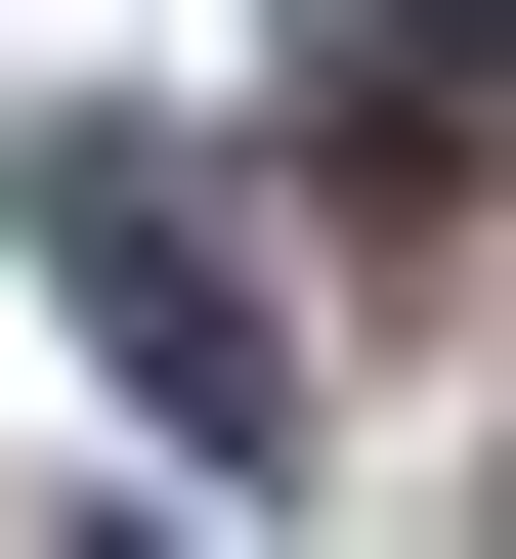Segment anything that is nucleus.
Instances as JSON below:
<instances>
[{
  "label": "nucleus",
  "mask_w": 516,
  "mask_h": 559,
  "mask_svg": "<svg viewBox=\"0 0 516 559\" xmlns=\"http://www.w3.org/2000/svg\"><path fill=\"white\" fill-rule=\"evenodd\" d=\"M44 301L130 345V430H259V388H301V345H259V259L172 215V130H44Z\"/></svg>",
  "instance_id": "nucleus-1"
}]
</instances>
